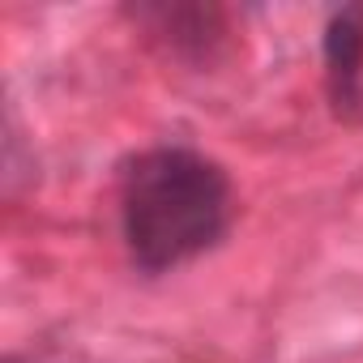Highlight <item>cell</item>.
<instances>
[{"label":"cell","instance_id":"7a4b0ae2","mask_svg":"<svg viewBox=\"0 0 363 363\" xmlns=\"http://www.w3.org/2000/svg\"><path fill=\"white\" fill-rule=\"evenodd\" d=\"M325 86L337 116L363 107V5L337 9L325 26Z\"/></svg>","mask_w":363,"mask_h":363},{"label":"cell","instance_id":"6da1fadb","mask_svg":"<svg viewBox=\"0 0 363 363\" xmlns=\"http://www.w3.org/2000/svg\"><path fill=\"white\" fill-rule=\"evenodd\" d=\"M231 179L193 150H145L120 175V227L133 261L162 274L223 240Z\"/></svg>","mask_w":363,"mask_h":363},{"label":"cell","instance_id":"3957f363","mask_svg":"<svg viewBox=\"0 0 363 363\" xmlns=\"http://www.w3.org/2000/svg\"><path fill=\"white\" fill-rule=\"evenodd\" d=\"M137 22L150 26V35H158L184 60H210L227 35L223 13L201 5H150V9H137Z\"/></svg>","mask_w":363,"mask_h":363}]
</instances>
